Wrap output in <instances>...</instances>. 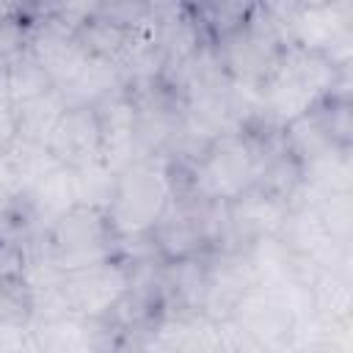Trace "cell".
<instances>
[{
    "label": "cell",
    "instance_id": "14",
    "mask_svg": "<svg viewBox=\"0 0 353 353\" xmlns=\"http://www.w3.org/2000/svg\"><path fill=\"white\" fill-rule=\"evenodd\" d=\"M0 320L30 323V290L25 279L0 276Z\"/></svg>",
    "mask_w": 353,
    "mask_h": 353
},
{
    "label": "cell",
    "instance_id": "1",
    "mask_svg": "<svg viewBox=\"0 0 353 353\" xmlns=\"http://www.w3.org/2000/svg\"><path fill=\"white\" fill-rule=\"evenodd\" d=\"M176 199V179L165 154L138 157L119 171L113 199L105 210L113 240L149 237L157 221Z\"/></svg>",
    "mask_w": 353,
    "mask_h": 353
},
{
    "label": "cell",
    "instance_id": "11",
    "mask_svg": "<svg viewBox=\"0 0 353 353\" xmlns=\"http://www.w3.org/2000/svg\"><path fill=\"white\" fill-rule=\"evenodd\" d=\"M17 108V105H14ZM66 108L63 97L58 94V88L36 102H28V105H19L17 108V119H19V141H28V143H39L44 146L55 119L61 116V110Z\"/></svg>",
    "mask_w": 353,
    "mask_h": 353
},
{
    "label": "cell",
    "instance_id": "7",
    "mask_svg": "<svg viewBox=\"0 0 353 353\" xmlns=\"http://www.w3.org/2000/svg\"><path fill=\"white\" fill-rule=\"evenodd\" d=\"M77 207V176L74 168L52 165L47 168L39 182L30 188V193L22 199L19 212L28 226V234H41L52 221H58L63 212Z\"/></svg>",
    "mask_w": 353,
    "mask_h": 353
},
{
    "label": "cell",
    "instance_id": "5",
    "mask_svg": "<svg viewBox=\"0 0 353 353\" xmlns=\"http://www.w3.org/2000/svg\"><path fill=\"white\" fill-rule=\"evenodd\" d=\"M47 154L66 168H83L102 157V130L97 119V108L88 105H66L55 119L47 141Z\"/></svg>",
    "mask_w": 353,
    "mask_h": 353
},
{
    "label": "cell",
    "instance_id": "18",
    "mask_svg": "<svg viewBox=\"0 0 353 353\" xmlns=\"http://www.w3.org/2000/svg\"><path fill=\"white\" fill-rule=\"evenodd\" d=\"M11 8H14V6H8V3H0V17H3V14H8Z\"/></svg>",
    "mask_w": 353,
    "mask_h": 353
},
{
    "label": "cell",
    "instance_id": "9",
    "mask_svg": "<svg viewBox=\"0 0 353 353\" xmlns=\"http://www.w3.org/2000/svg\"><path fill=\"white\" fill-rule=\"evenodd\" d=\"M121 85H127V80H124V72H121V66L116 61H108V58H99V55H88L83 69L63 88H58V94L63 97L66 105L97 108L102 99H108Z\"/></svg>",
    "mask_w": 353,
    "mask_h": 353
},
{
    "label": "cell",
    "instance_id": "12",
    "mask_svg": "<svg viewBox=\"0 0 353 353\" xmlns=\"http://www.w3.org/2000/svg\"><path fill=\"white\" fill-rule=\"evenodd\" d=\"M74 176H77V204L105 212L110 199H113V188H116L119 174L110 171L102 160H97V163H88V165L77 168Z\"/></svg>",
    "mask_w": 353,
    "mask_h": 353
},
{
    "label": "cell",
    "instance_id": "17",
    "mask_svg": "<svg viewBox=\"0 0 353 353\" xmlns=\"http://www.w3.org/2000/svg\"><path fill=\"white\" fill-rule=\"evenodd\" d=\"M19 141V119L11 102H0V154Z\"/></svg>",
    "mask_w": 353,
    "mask_h": 353
},
{
    "label": "cell",
    "instance_id": "10",
    "mask_svg": "<svg viewBox=\"0 0 353 353\" xmlns=\"http://www.w3.org/2000/svg\"><path fill=\"white\" fill-rule=\"evenodd\" d=\"M6 85H8V102L17 108L55 91V83L47 74V69L28 52L6 66Z\"/></svg>",
    "mask_w": 353,
    "mask_h": 353
},
{
    "label": "cell",
    "instance_id": "13",
    "mask_svg": "<svg viewBox=\"0 0 353 353\" xmlns=\"http://www.w3.org/2000/svg\"><path fill=\"white\" fill-rule=\"evenodd\" d=\"M30 44V8L14 6L0 17V69L28 52Z\"/></svg>",
    "mask_w": 353,
    "mask_h": 353
},
{
    "label": "cell",
    "instance_id": "6",
    "mask_svg": "<svg viewBox=\"0 0 353 353\" xmlns=\"http://www.w3.org/2000/svg\"><path fill=\"white\" fill-rule=\"evenodd\" d=\"M33 353H108L113 325L105 320H85L77 314L33 320Z\"/></svg>",
    "mask_w": 353,
    "mask_h": 353
},
{
    "label": "cell",
    "instance_id": "3",
    "mask_svg": "<svg viewBox=\"0 0 353 353\" xmlns=\"http://www.w3.org/2000/svg\"><path fill=\"white\" fill-rule=\"evenodd\" d=\"M130 287H132V265L121 256L63 273L58 281L69 314L85 320H105V323Z\"/></svg>",
    "mask_w": 353,
    "mask_h": 353
},
{
    "label": "cell",
    "instance_id": "8",
    "mask_svg": "<svg viewBox=\"0 0 353 353\" xmlns=\"http://www.w3.org/2000/svg\"><path fill=\"white\" fill-rule=\"evenodd\" d=\"M52 165L55 160L47 154L44 146L17 141L8 152L0 154V193L19 207L30 188L39 182V176Z\"/></svg>",
    "mask_w": 353,
    "mask_h": 353
},
{
    "label": "cell",
    "instance_id": "4",
    "mask_svg": "<svg viewBox=\"0 0 353 353\" xmlns=\"http://www.w3.org/2000/svg\"><path fill=\"white\" fill-rule=\"evenodd\" d=\"M223 212H226V237H229L226 248L245 251L256 240L281 237L287 218L292 212V201L254 185L243 196L223 204Z\"/></svg>",
    "mask_w": 353,
    "mask_h": 353
},
{
    "label": "cell",
    "instance_id": "2",
    "mask_svg": "<svg viewBox=\"0 0 353 353\" xmlns=\"http://www.w3.org/2000/svg\"><path fill=\"white\" fill-rule=\"evenodd\" d=\"M36 237L61 276L116 256V240L108 229L105 212L83 204L63 212Z\"/></svg>",
    "mask_w": 353,
    "mask_h": 353
},
{
    "label": "cell",
    "instance_id": "15",
    "mask_svg": "<svg viewBox=\"0 0 353 353\" xmlns=\"http://www.w3.org/2000/svg\"><path fill=\"white\" fill-rule=\"evenodd\" d=\"M0 353H33L30 323L0 320Z\"/></svg>",
    "mask_w": 353,
    "mask_h": 353
},
{
    "label": "cell",
    "instance_id": "16",
    "mask_svg": "<svg viewBox=\"0 0 353 353\" xmlns=\"http://www.w3.org/2000/svg\"><path fill=\"white\" fill-rule=\"evenodd\" d=\"M19 237H28V226L22 221L19 207L8 204V201H0V243L19 240Z\"/></svg>",
    "mask_w": 353,
    "mask_h": 353
}]
</instances>
